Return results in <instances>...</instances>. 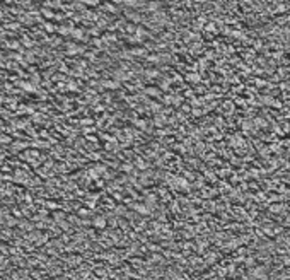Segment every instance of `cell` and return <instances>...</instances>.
I'll use <instances>...</instances> for the list:
<instances>
[{
	"mask_svg": "<svg viewBox=\"0 0 290 280\" xmlns=\"http://www.w3.org/2000/svg\"><path fill=\"white\" fill-rule=\"evenodd\" d=\"M104 224H106V222H104L103 220V219H96V220H94V225H96V227H104Z\"/></svg>",
	"mask_w": 290,
	"mask_h": 280,
	"instance_id": "obj_1",
	"label": "cell"
}]
</instances>
